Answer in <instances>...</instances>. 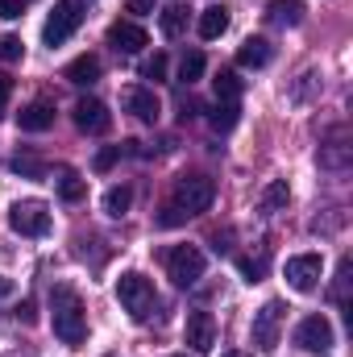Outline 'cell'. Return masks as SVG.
<instances>
[{"mask_svg":"<svg viewBox=\"0 0 353 357\" xmlns=\"http://www.w3.org/2000/svg\"><path fill=\"white\" fill-rule=\"evenodd\" d=\"M129 204H133V187L121 183V187H108V191H104V212H108V216L121 220V216L129 212Z\"/></svg>","mask_w":353,"mask_h":357,"instance_id":"obj_19","label":"cell"},{"mask_svg":"<svg viewBox=\"0 0 353 357\" xmlns=\"http://www.w3.org/2000/svg\"><path fill=\"white\" fill-rule=\"evenodd\" d=\"M67 79H71V84H80V88L96 84V79H100V59H96V54H80V59L67 67Z\"/></svg>","mask_w":353,"mask_h":357,"instance_id":"obj_18","label":"cell"},{"mask_svg":"<svg viewBox=\"0 0 353 357\" xmlns=\"http://www.w3.org/2000/svg\"><path fill=\"white\" fill-rule=\"evenodd\" d=\"M237 266H241V274H246L250 282H262L266 278V258H241Z\"/></svg>","mask_w":353,"mask_h":357,"instance_id":"obj_31","label":"cell"},{"mask_svg":"<svg viewBox=\"0 0 353 357\" xmlns=\"http://www.w3.org/2000/svg\"><path fill=\"white\" fill-rule=\"evenodd\" d=\"M295 345H299V349H308V354H329V349L337 345L329 316H324V312L303 316V320H299V328H295Z\"/></svg>","mask_w":353,"mask_h":357,"instance_id":"obj_6","label":"cell"},{"mask_svg":"<svg viewBox=\"0 0 353 357\" xmlns=\"http://www.w3.org/2000/svg\"><path fill=\"white\" fill-rule=\"evenodd\" d=\"M108 42H112L121 54H137L150 38H146V29H142V25H133V21H117V25L108 29Z\"/></svg>","mask_w":353,"mask_h":357,"instance_id":"obj_13","label":"cell"},{"mask_svg":"<svg viewBox=\"0 0 353 357\" xmlns=\"http://www.w3.org/2000/svg\"><path fill=\"white\" fill-rule=\"evenodd\" d=\"M200 75H204V54H200V50H187V54H183V63H179V84H187V88H191Z\"/></svg>","mask_w":353,"mask_h":357,"instance_id":"obj_23","label":"cell"},{"mask_svg":"<svg viewBox=\"0 0 353 357\" xmlns=\"http://www.w3.org/2000/svg\"><path fill=\"white\" fill-rule=\"evenodd\" d=\"M237 104H229V100H216V108H212V129L216 133H229L233 125H237Z\"/></svg>","mask_w":353,"mask_h":357,"instance_id":"obj_24","label":"cell"},{"mask_svg":"<svg viewBox=\"0 0 353 357\" xmlns=\"http://www.w3.org/2000/svg\"><path fill=\"white\" fill-rule=\"evenodd\" d=\"M175 357H187V354H175Z\"/></svg>","mask_w":353,"mask_h":357,"instance_id":"obj_39","label":"cell"},{"mask_svg":"<svg viewBox=\"0 0 353 357\" xmlns=\"http://www.w3.org/2000/svg\"><path fill=\"white\" fill-rule=\"evenodd\" d=\"M121 158V146H108V150H100L96 154V171H112V162Z\"/></svg>","mask_w":353,"mask_h":357,"instance_id":"obj_32","label":"cell"},{"mask_svg":"<svg viewBox=\"0 0 353 357\" xmlns=\"http://www.w3.org/2000/svg\"><path fill=\"white\" fill-rule=\"evenodd\" d=\"M212 199H216V183H212L208 175H183L175 183V195H171V204H175L183 216H200V212H208Z\"/></svg>","mask_w":353,"mask_h":357,"instance_id":"obj_3","label":"cell"},{"mask_svg":"<svg viewBox=\"0 0 353 357\" xmlns=\"http://www.w3.org/2000/svg\"><path fill=\"white\" fill-rule=\"evenodd\" d=\"M287 282H291V291H299V295H308V291H316L320 287V274H324V262H320V254H295V258H287Z\"/></svg>","mask_w":353,"mask_h":357,"instance_id":"obj_9","label":"cell"},{"mask_svg":"<svg viewBox=\"0 0 353 357\" xmlns=\"http://www.w3.org/2000/svg\"><path fill=\"white\" fill-rule=\"evenodd\" d=\"M17 320H25V324H33V299H25V303L17 307Z\"/></svg>","mask_w":353,"mask_h":357,"instance_id":"obj_35","label":"cell"},{"mask_svg":"<svg viewBox=\"0 0 353 357\" xmlns=\"http://www.w3.org/2000/svg\"><path fill=\"white\" fill-rule=\"evenodd\" d=\"M225 357H246V354H225Z\"/></svg>","mask_w":353,"mask_h":357,"instance_id":"obj_38","label":"cell"},{"mask_svg":"<svg viewBox=\"0 0 353 357\" xmlns=\"http://www.w3.org/2000/svg\"><path fill=\"white\" fill-rule=\"evenodd\" d=\"M8 96H13V79L0 75V121H4V112H8Z\"/></svg>","mask_w":353,"mask_h":357,"instance_id":"obj_34","label":"cell"},{"mask_svg":"<svg viewBox=\"0 0 353 357\" xmlns=\"http://www.w3.org/2000/svg\"><path fill=\"white\" fill-rule=\"evenodd\" d=\"M125 108H129L137 121H146V125H154L158 112H163V108H158V96H154L150 88H129L125 91Z\"/></svg>","mask_w":353,"mask_h":357,"instance_id":"obj_14","label":"cell"},{"mask_svg":"<svg viewBox=\"0 0 353 357\" xmlns=\"http://www.w3.org/2000/svg\"><path fill=\"white\" fill-rule=\"evenodd\" d=\"M183 341L191 345V354H212V345H216V320H212V312H187Z\"/></svg>","mask_w":353,"mask_h":357,"instance_id":"obj_10","label":"cell"},{"mask_svg":"<svg viewBox=\"0 0 353 357\" xmlns=\"http://www.w3.org/2000/svg\"><path fill=\"white\" fill-rule=\"evenodd\" d=\"M75 125H80L84 133H108L112 116H108V108H104L100 100H80V104H75Z\"/></svg>","mask_w":353,"mask_h":357,"instance_id":"obj_12","label":"cell"},{"mask_svg":"<svg viewBox=\"0 0 353 357\" xmlns=\"http://www.w3.org/2000/svg\"><path fill=\"white\" fill-rule=\"evenodd\" d=\"M59 195H63L67 204H80V199L88 195V183L75 175V171H59Z\"/></svg>","mask_w":353,"mask_h":357,"instance_id":"obj_22","label":"cell"},{"mask_svg":"<svg viewBox=\"0 0 353 357\" xmlns=\"http://www.w3.org/2000/svg\"><path fill=\"white\" fill-rule=\"evenodd\" d=\"M150 8H154V0H129V13H137V17L150 13Z\"/></svg>","mask_w":353,"mask_h":357,"instance_id":"obj_36","label":"cell"},{"mask_svg":"<svg viewBox=\"0 0 353 357\" xmlns=\"http://www.w3.org/2000/svg\"><path fill=\"white\" fill-rule=\"evenodd\" d=\"M266 13H270L274 25L287 29V25H299V21H303V0H270Z\"/></svg>","mask_w":353,"mask_h":357,"instance_id":"obj_16","label":"cell"},{"mask_svg":"<svg viewBox=\"0 0 353 357\" xmlns=\"http://www.w3.org/2000/svg\"><path fill=\"white\" fill-rule=\"evenodd\" d=\"M350 274H353V262H350V258H341L337 278H333V299H337L341 307H350Z\"/></svg>","mask_w":353,"mask_h":357,"instance_id":"obj_25","label":"cell"},{"mask_svg":"<svg viewBox=\"0 0 353 357\" xmlns=\"http://www.w3.org/2000/svg\"><path fill=\"white\" fill-rule=\"evenodd\" d=\"M142 75H146V79H154V84H163V79H167V54H154V59H146Z\"/></svg>","mask_w":353,"mask_h":357,"instance_id":"obj_29","label":"cell"},{"mask_svg":"<svg viewBox=\"0 0 353 357\" xmlns=\"http://www.w3.org/2000/svg\"><path fill=\"white\" fill-rule=\"evenodd\" d=\"M167 274H171L175 287H195L204 278V254L195 245H175L167 254Z\"/></svg>","mask_w":353,"mask_h":357,"instance_id":"obj_8","label":"cell"},{"mask_svg":"<svg viewBox=\"0 0 353 357\" xmlns=\"http://www.w3.org/2000/svg\"><path fill=\"white\" fill-rule=\"evenodd\" d=\"M287 204H291V187H287V178H274L262 191V208L266 212H283Z\"/></svg>","mask_w":353,"mask_h":357,"instance_id":"obj_21","label":"cell"},{"mask_svg":"<svg viewBox=\"0 0 353 357\" xmlns=\"http://www.w3.org/2000/svg\"><path fill=\"white\" fill-rule=\"evenodd\" d=\"M50 328H54V337H59L63 345H71V349H80V345L88 341V312H84V299H80V291L67 287V282H54V291H50Z\"/></svg>","mask_w":353,"mask_h":357,"instance_id":"obj_1","label":"cell"},{"mask_svg":"<svg viewBox=\"0 0 353 357\" xmlns=\"http://www.w3.org/2000/svg\"><path fill=\"white\" fill-rule=\"evenodd\" d=\"M320 162H324V167H333V171H341V167H345V146H341V142L324 146V150H320Z\"/></svg>","mask_w":353,"mask_h":357,"instance_id":"obj_30","label":"cell"},{"mask_svg":"<svg viewBox=\"0 0 353 357\" xmlns=\"http://www.w3.org/2000/svg\"><path fill=\"white\" fill-rule=\"evenodd\" d=\"M254 345L262 349V354H274L278 349V333H283V303L278 299H266L262 307L254 312Z\"/></svg>","mask_w":353,"mask_h":357,"instance_id":"obj_7","label":"cell"},{"mask_svg":"<svg viewBox=\"0 0 353 357\" xmlns=\"http://www.w3.org/2000/svg\"><path fill=\"white\" fill-rule=\"evenodd\" d=\"M8 229L21 237H46L50 233V208L42 199H17L8 208Z\"/></svg>","mask_w":353,"mask_h":357,"instance_id":"obj_5","label":"cell"},{"mask_svg":"<svg viewBox=\"0 0 353 357\" xmlns=\"http://www.w3.org/2000/svg\"><path fill=\"white\" fill-rule=\"evenodd\" d=\"M216 100H229V104L241 100V79H237L233 71H220V75H216Z\"/></svg>","mask_w":353,"mask_h":357,"instance_id":"obj_26","label":"cell"},{"mask_svg":"<svg viewBox=\"0 0 353 357\" xmlns=\"http://www.w3.org/2000/svg\"><path fill=\"white\" fill-rule=\"evenodd\" d=\"M17 125H21L25 133H46V129L54 125V104H50V100H33V104H25V108L17 112Z\"/></svg>","mask_w":353,"mask_h":357,"instance_id":"obj_11","label":"cell"},{"mask_svg":"<svg viewBox=\"0 0 353 357\" xmlns=\"http://www.w3.org/2000/svg\"><path fill=\"white\" fill-rule=\"evenodd\" d=\"M8 291H13V282H8V278H4V274H0V299H4V295H8Z\"/></svg>","mask_w":353,"mask_h":357,"instance_id":"obj_37","label":"cell"},{"mask_svg":"<svg viewBox=\"0 0 353 357\" xmlns=\"http://www.w3.org/2000/svg\"><path fill=\"white\" fill-rule=\"evenodd\" d=\"M225 29H229V8H225V4H212V8L200 13V38H204V42L220 38Z\"/></svg>","mask_w":353,"mask_h":357,"instance_id":"obj_15","label":"cell"},{"mask_svg":"<svg viewBox=\"0 0 353 357\" xmlns=\"http://www.w3.org/2000/svg\"><path fill=\"white\" fill-rule=\"evenodd\" d=\"M158 29H163L167 38H183V33H187V8H183V4L163 8V17H158Z\"/></svg>","mask_w":353,"mask_h":357,"instance_id":"obj_20","label":"cell"},{"mask_svg":"<svg viewBox=\"0 0 353 357\" xmlns=\"http://www.w3.org/2000/svg\"><path fill=\"white\" fill-rule=\"evenodd\" d=\"M117 299H121V307L129 312L133 324H150V320L158 316V291H154V282H150L146 274H137V270H125V274L117 278Z\"/></svg>","mask_w":353,"mask_h":357,"instance_id":"obj_2","label":"cell"},{"mask_svg":"<svg viewBox=\"0 0 353 357\" xmlns=\"http://www.w3.org/2000/svg\"><path fill=\"white\" fill-rule=\"evenodd\" d=\"M0 59H4V63L25 59V42H21V38H13V33H0Z\"/></svg>","mask_w":353,"mask_h":357,"instance_id":"obj_27","label":"cell"},{"mask_svg":"<svg viewBox=\"0 0 353 357\" xmlns=\"http://www.w3.org/2000/svg\"><path fill=\"white\" fill-rule=\"evenodd\" d=\"M80 25H84V0H59L54 13H50L46 25H42V42H46V46H63Z\"/></svg>","mask_w":353,"mask_h":357,"instance_id":"obj_4","label":"cell"},{"mask_svg":"<svg viewBox=\"0 0 353 357\" xmlns=\"http://www.w3.org/2000/svg\"><path fill=\"white\" fill-rule=\"evenodd\" d=\"M13 171H17V175H25V178H42V175H46V171H42V162H38V158H29V154H17V158H13Z\"/></svg>","mask_w":353,"mask_h":357,"instance_id":"obj_28","label":"cell"},{"mask_svg":"<svg viewBox=\"0 0 353 357\" xmlns=\"http://www.w3.org/2000/svg\"><path fill=\"white\" fill-rule=\"evenodd\" d=\"M270 54H274V50H270V42H266V38H250V42H241V50H237V63L258 71V67H266V63H270Z\"/></svg>","mask_w":353,"mask_h":357,"instance_id":"obj_17","label":"cell"},{"mask_svg":"<svg viewBox=\"0 0 353 357\" xmlns=\"http://www.w3.org/2000/svg\"><path fill=\"white\" fill-rule=\"evenodd\" d=\"M21 13H25V0H0V17L4 21H17Z\"/></svg>","mask_w":353,"mask_h":357,"instance_id":"obj_33","label":"cell"}]
</instances>
